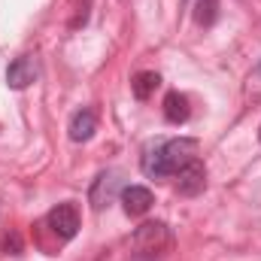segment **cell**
Masks as SVG:
<instances>
[{"mask_svg": "<svg viewBox=\"0 0 261 261\" xmlns=\"http://www.w3.org/2000/svg\"><path fill=\"white\" fill-rule=\"evenodd\" d=\"M197 158V140L195 137H173V140H155L143 149L140 167L149 179H164L176 176L179 167Z\"/></svg>", "mask_w": 261, "mask_h": 261, "instance_id": "1", "label": "cell"}, {"mask_svg": "<svg viewBox=\"0 0 261 261\" xmlns=\"http://www.w3.org/2000/svg\"><path fill=\"white\" fill-rule=\"evenodd\" d=\"M134 249L140 252V255H149V258H155V255H161L170 243H173V234H170V228L164 225V222H143L137 231H134Z\"/></svg>", "mask_w": 261, "mask_h": 261, "instance_id": "2", "label": "cell"}, {"mask_svg": "<svg viewBox=\"0 0 261 261\" xmlns=\"http://www.w3.org/2000/svg\"><path fill=\"white\" fill-rule=\"evenodd\" d=\"M46 225L52 228V234L58 240H73L79 234V210H76V203L67 200V203L52 206L49 216H46Z\"/></svg>", "mask_w": 261, "mask_h": 261, "instance_id": "3", "label": "cell"}, {"mask_svg": "<svg viewBox=\"0 0 261 261\" xmlns=\"http://www.w3.org/2000/svg\"><path fill=\"white\" fill-rule=\"evenodd\" d=\"M203 189H206V167L200 158L189 161L186 167L176 170V192L182 197H197Z\"/></svg>", "mask_w": 261, "mask_h": 261, "instance_id": "4", "label": "cell"}, {"mask_svg": "<svg viewBox=\"0 0 261 261\" xmlns=\"http://www.w3.org/2000/svg\"><path fill=\"white\" fill-rule=\"evenodd\" d=\"M119 182H122V176H119L116 170H103V173H97V179H94V186H91V192H88L91 206H94V210H103V206H110V200L116 197Z\"/></svg>", "mask_w": 261, "mask_h": 261, "instance_id": "5", "label": "cell"}, {"mask_svg": "<svg viewBox=\"0 0 261 261\" xmlns=\"http://www.w3.org/2000/svg\"><path fill=\"white\" fill-rule=\"evenodd\" d=\"M70 140L73 143H88L91 137H94V130H97V113L91 110V107H79L73 116H70Z\"/></svg>", "mask_w": 261, "mask_h": 261, "instance_id": "6", "label": "cell"}, {"mask_svg": "<svg viewBox=\"0 0 261 261\" xmlns=\"http://www.w3.org/2000/svg\"><path fill=\"white\" fill-rule=\"evenodd\" d=\"M34 79H37V61L31 55H21V58H15L12 64L6 67V85L15 88V91L28 88Z\"/></svg>", "mask_w": 261, "mask_h": 261, "instance_id": "7", "label": "cell"}, {"mask_svg": "<svg viewBox=\"0 0 261 261\" xmlns=\"http://www.w3.org/2000/svg\"><path fill=\"white\" fill-rule=\"evenodd\" d=\"M152 203H155V197H152V192H149L146 186H125V189H122V206H125L128 216H143V213H149Z\"/></svg>", "mask_w": 261, "mask_h": 261, "instance_id": "8", "label": "cell"}, {"mask_svg": "<svg viewBox=\"0 0 261 261\" xmlns=\"http://www.w3.org/2000/svg\"><path fill=\"white\" fill-rule=\"evenodd\" d=\"M189 116H192L189 97L182 91H167V97H164V119L170 125H182V122H189Z\"/></svg>", "mask_w": 261, "mask_h": 261, "instance_id": "9", "label": "cell"}, {"mask_svg": "<svg viewBox=\"0 0 261 261\" xmlns=\"http://www.w3.org/2000/svg\"><path fill=\"white\" fill-rule=\"evenodd\" d=\"M158 85H161V76H158L155 70H140V73L130 79V91H134L137 100H149Z\"/></svg>", "mask_w": 261, "mask_h": 261, "instance_id": "10", "label": "cell"}, {"mask_svg": "<svg viewBox=\"0 0 261 261\" xmlns=\"http://www.w3.org/2000/svg\"><path fill=\"white\" fill-rule=\"evenodd\" d=\"M216 12H219V0H195V18L197 24L210 28L216 21Z\"/></svg>", "mask_w": 261, "mask_h": 261, "instance_id": "11", "label": "cell"}, {"mask_svg": "<svg viewBox=\"0 0 261 261\" xmlns=\"http://www.w3.org/2000/svg\"><path fill=\"white\" fill-rule=\"evenodd\" d=\"M255 76H258V79H261V61H258V67H255Z\"/></svg>", "mask_w": 261, "mask_h": 261, "instance_id": "12", "label": "cell"}, {"mask_svg": "<svg viewBox=\"0 0 261 261\" xmlns=\"http://www.w3.org/2000/svg\"><path fill=\"white\" fill-rule=\"evenodd\" d=\"M258 140H261V128H258Z\"/></svg>", "mask_w": 261, "mask_h": 261, "instance_id": "13", "label": "cell"}]
</instances>
